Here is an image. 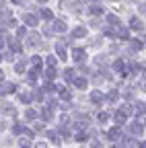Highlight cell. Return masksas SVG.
I'll list each match as a JSON object with an SVG mask.
<instances>
[{
	"label": "cell",
	"instance_id": "obj_9",
	"mask_svg": "<svg viewBox=\"0 0 146 148\" xmlns=\"http://www.w3.org/2000/svg\"><path fill=\"white\" fill-rule=\"evenodd\" d=\"M117 97H119V95H117V90H109V92H107V101H109V103H115Z\"/></svg>",
	"mask_w": 146,
	"mask_h": 148
},
{
	"label": "cell",
	"instance_id": "obj_16",
	"mask_svg": "<svg viewBox=\"0 0 146 148\" xmlns=\"http://www.w3.org/2000/svg\"><path fill=\"white\" fill-rule=\"evenodd\" d=\"M72 72H74L72 68H66V70H64V78H66V80H74V76H72Z\"/></svg>",
	"mask_w": 146,
	"mask_h": 148
},
{
	"label": "cell",
	"instance_id": "obj_32",
	"mask_svg": "<svg viewBox=\"0 0 146 148\" xmlns=\"http://www.w3.org/2000/svg\"><path fill=\"white\" fill-rule=\"evenodd\" d=\"M21 101L29 103V101H31V95H29V92H23V95H21Z\"/></svg>",
	"mask_w": 146,
	"mask_h": 148
},
{
	"label": "cell",
	"instance_id": "obj_23",
	"mask_svg": "<svg viewBox=\"0 0 146 148\" xmlns=\"http://www.w3.org/2000/svg\"><path fill=\"white\" fill-rule=\"evenodd\" d=\"M25 117H27V119H35V117H37V113H35L33 109H27V113H25Z\"/></svg>",
	"mask_w": 146,
	"mask_h": 148
},
{
	"label": "cell",
	"instance_id": "obj_14",
	"mask_svg": "<svg viewBox=\"0 0 146 148\" xmlns=\"http://www.w3.org/2000/svg\"><path fill=\"white\" fill-rule=\"evenodd\" d=\"M74 121H78V127H84V125H86V123H88V119H86V117H84V115H78V117H76V119H74Z\"/></svg>",
	"mask_w": 146,
	"mask_h": 148
},
{
	"label": "cell",
	"instance_id": "obj_1",
	"mask_svg": "<svg viewBox=\"0 0 146 148\" xmlns=\"http://www.w3.org/2000/svg\"><path fill=\"white\" fill-rule=\"evenodd\" d=\"M12 90H14L12 82H2L0 80V95H6V92H12Z\"/></svg>",
	"mask_w": 146,
	"mask_h": 148
},
{
	"label": "cell",
	"instance_id": "obj_6",
	"mask_svg": "<svg viewBox=\"0 0 146 148\" xmlns=\"http://www.w3.org/2000/svg\"><path fill=\"white\" fill-rule=\"evenodd\" d=\"M25 23H27L29 27H35V25H37V18H35L33 14H27V12H25Z\"/></svg>",
	"mask_w": 146,
	"mask_h": 148
},
{
	"label": "cell",
	"instance_id": "obj_13",
	"mask_svg": "<svg viewBox=\"0 0 146 148\" xmlns=\"http://www.w3.org/2000/svg\"><path fill=\"white\" fill-rule=\"evenodd\" d=\"M45 78H47V80H53V78H56V70H53V68H47V70H45Z\"/></svg>",
	"mask_w": 146,
	"mask_h": 148
},
{
	"label": "cell",
	"instance_id": "obj_29",
	"mask_svg": "<svg viewBox=\"0 0 146 148\" xmlns=\"http://www.w3.org/2000/svg\"><path fill=\"white\" fill-rule=\"evenodd\" d=\"M113 70H123V60H117L113 64Z\"/></svg>",
	"mask_w": 146,
	"mask_h": 148
},
{
	"label": "cell",
	"instance_id": "obj_42",
	"mask_svg": "<svg viewBox=\"0 0 146 148\" xmlns=\"http://www.w3.org/2000/svg\"><path fill=\"white\" fill-rule=\"evenodd\" d=\"M23 148H29V146H23Z\"/></svg>",
	"mask_w": 146,
	"mask_h": 148
},
{
	"label": "cell",
	"instance_id": "obj_18",
	"mask_svg": "<svg viewBox=\"0 0 146 148\" xmlns=\"http://www.w3.org/2000/svg\"><path fill=\"white\" fill-rule=\"evenodd\" d=\"M41 117H43V119H51V109H49V107H45V109L41 111Z\"/></svg>",
	"mask_w": 146,
	"mask_h": 148
},
{
	"label": "cell",
	"instance_id": "obj_24",
	"mask_svg": "<svg viewBox=\"0 0 146 148\" xmlns=\"http://www.w3.org/2000/svg\"><path fill=\"white\" fill-rule=\"evenodd\" d=\"M58 88H60V95H62L64 99H70V90H66L64 86H58Z\"/></svg>",
	"mask_w": 146,
	"mask_h": 148
},
{
	"label": "cell",
	"instance_id": "obj_3",
	"mask_svg": "<svg viewBox=\"0 0 146 148\" xmlns=\"http://www.w3.org/2000/svg\"><path fill=\"white\" fill-rule=\"evenodd\" d=\"M72 58H74L76 62H82L84 60V49H74L72 51Z\"/></svg>",
	"mask_w": 146,
	"mask_h": 148
},
{
	"label": "cell",
	"instance_id": "obj_8",
	"mask_svg": "<svg viewBox=\"0 0 146 148\" xmlns=\"http://www.w3.org/2000/svg\"><path fill=\"white\" fill-rule=\"evenodd\" d=\"M107 21H109V25H111V27H119V18H117L115 14H109Z\"/></svg>",
	"mask_w": 146,
	"mask_h": 148
},
{
	"label": "cell",
	"instance_id": "obj_27",
	"mask_svg": "<svg viewBox=\"0 0 146 148\" xmlns=\"http://www.w3.org/2000/svg\"><path fill=\"white\" fill-rule=\"evenodd\" d=\"M144 47V41H132V49H142Z\"/></svg>",
	"mask_w": 146,
	"mask_h": 148
},
{
	"label": "cell",
	"instance_id": "obj_17",
	"mask_svg": "<svg viewBox=\"0 0 146 148\" xmlns=\"http://www.w3.org/2000/svg\"><path fill=\"white\" fill-rule=\"evenodd\" d=\"M74 86L84 88V86H86V80H84V78H74Z\"/></svg>",
	"mask_w": 146,
	"mask_h": 148
},
{
	"label": "cell",
	"instance_id": "obj_20",
	"mask_svg": "<svg viewBox=\"0 0 146 148\" xmlns=\"http://www.w3.org/2000/svg\"><path fill=\"white\" fill-rule=\"evenodd\" d=\"M115 119H117V123H123V121H125V113H123L121 109L117 111V115H115Z\"/></svg>",
	"mask_w": 146,
	"mask_h": 148
},
{
	"label": "cell",
	"instance_id": "obj_11",
	"mask_svg": "<svg viewBox=\"0 0 146 148\" xmlns=\"http://www.w3.org/2000/svg\"><path fill=\"white\" fill-rule=\"evenodd\" d=\"M117 35H119V39H127V37H130L127 29H123V27H117Z\"/></svg>",
	"mask_w": 146,
	"mask_h": 148
},
{
	"label": "cell",
	"instance_id": "obj_21",
	"mask_svg": "<svg viewBox=\"0 0 146 148\" xmlns=\"http://www.w3.org/2000/svg\"><path fill=\"white\" fill-rule=\"evenodd\" d=\"M58 56H60V60H66V49L58 43Z\"/></svg>",
	"mask_w": 146,
	"mask_h": 148
},
{
	"label": "cell",
	"instance_id": "obj_31",
	"mask_svg": "<svg viewBox=\"0 0 146 148\" xmlns=\"http://www.w3.org/2000/svg\"><path fill=\"white\" fill-rule=\"evenodd\" d=\"M76 140H78V142H84V140H86V134H84V132H78V134H76Z\"/></svg>",
	"mask_w": 146,
	"mask_h": 148
},
{
	"label": "cell",
	"instance_id": "obj_36",
	"mask_svg": "<svg viewBox=\"0 0 146 148\" xmlns=\"http://www.w3.org/2000/svg\"><path fill=\"white\" fill-rule=\"evenodd\" d=\"M43 88L49 92V90H53V84H51V82H45V84H43Z\"/></svg>",
	"mask_w": 146,
	"mask_h": 148
},
{
	"label": "cell",
	"instance_id": "obj_37",
	"mask_svg": "<svg viewBox=\"0 0 146 148\" xmlns=\"http://www.w3.org/2000/svg\"><path fill=\"white\" fill-rule=\"evenodd\" d=\"M35 148H47V146H45L43 142H39V144H37V146H35Z\"/></svg>",
	"mask_w": 146,
	"mask_h": 148
},
{
	"label": "cell",
	"instance_id": "obj_19",
	"mask_svg": "<svg viewBox=\"0 0 146 148\" xmlns=\"http://www.w3.org/2000/svg\"><path fill=\"white\" fill-rule=\"evenodd\" d=\"M90 12H93V14H101V12H103L101 4H93V6H90Z\"/></svg>",
	"mask_w": 146,
	"mask_h": 148
},
{
	"label": "cell",
	"instance_id": "obj_41",
	"mask_svg": "<svg viewBox=\"0 0 146 148\" xmlns=\"http://www.w3.org/2000/svg\"><path fill=\"white\" fill-rule=\"evenodd\" d=\"M41 2H47V0H41Z\"/></svg>",
	"mask_w": 146,
	"mask_h": 148
},
{
	"label": "cell",
	"instance_id": "obj_33",
	"mask_svg": "<svg viewBox=\"0 0 146 148\" xmlns=\"http://www.w3.org/2000/svg\"><path fill=\"white\" fill-rule=\"evenodd\" d=\"M56 62H58V60H56V58H51V56L47 58V64H49V68H53V66H56Z\"/></svg>",
	"mask_w": 146,
	"mask_h": 148
},
{
	"label": "cell",
	"instance_id": "obj_38",
	"mask_svg": "<svg viewBox=\"0 0 146 148\" xmlns=\"http://www.w3.org/2000/svg\"><path fill=\"white\" fill-rule=\"evenodd\" d=\"M2 43H4V41H2V37H0V47H2Z\"/></svg>",
	"mask_w": 146,
	"mask_h": 148
},
{
	"label": "cell",
	"instance_id": "obj_40",
	"mask_svg": "<svg viewBox=\"0 0 146 148\" xmlns=\"http://www.w3.org/2000/svg\"><path fill=\"white\" fill-rule=\"evenodd\" d=\"M0 80H2V70H0Z\"/></svg>",
	"mask_w": 146,
	"mask_h": 148
},
{
	"label": "cell",
	"instance_id": "obj_28",
	"mask_svg": "<svg viewBox=\"0 0 146 148\" xmlns=\"http://www.w3.org/2000/svg\"><path fill=\"white\" fill-rule=\"evenodd\" d=\"M14 70L19 72V74H23V70H25V62H19V64L14 66Z\"/></svg>",
	"mask_w": 146,
	"mask_h": 148
},
{
	"label": "cell",
	"instance_id": "obj_22",
	"mask_svg": "<svg viewBox=\"0 0 146 148\" xmlns=\"http://www.w3.org/2000/svg\"><path fill=\"white\" fill-rule=\"evenodd\" d=\"M97 119H99L101 123H105V121L109 119V113H105V111H103V113H99V115H97Z\"/></svg>",
	"mask_w": 146,
	"mask_h": 148
},
{
	"label": "cell",
	"instance_id": "obj_2",
	"mask_svg": "<svg viewBox=\"0 0 146 148\" xmlns=\"http://www.w3.org/2000/svg\"><path fill=\"white\" fill-rule=\"evenodd\" d=\"M27 43H29V45H39V35H37V33H29Z\"/></svg>",
	"mask_w": 146,
	"mask_h": 148
},
{
	"label": "cell",
	"instance_id": "obj_34",
	"mask_svg": "<svg viewBox=\"0 0 146 148\" xmlns=\"http://www.w3.org/2000/svg\"><path fill=\"white\" fill-rule=\"evenodd\" d=\"M21 130H23V127H21L19 123H14V127H12V132H14V134H21Z\"/></svg>",
	"mask_w": 146,
	"mask_h": 148
},
{
	"label": "cell",
	"instance_id": "obj_15",
	"mask_svg": "<svg viewBox=\"0 0 146 148\" xmlns=\"http://www.w3.org/2000/svg\"><path fill=\"white\" fill-rule=\"evenodd\" d=\"M132 132L142 134V132H144V125H142V123H132Z\"/></svg>",
	"mask_w": 146,
	"mask_h": 148
},
{
	"label": "cell",
	"instance_id": "obj_5",
	"mask_svg": "<svg viewBox=\"0 0 146 148\" xmlns=\"http://www.w3.org/2000/svg\"><path fill=\"white\" fill-rule=\"evenodd\" d=\"M8 45H10V53H21V43H19V41H14V39H12Z\"/></svg>",
	"mask_w": 146,
	"mask_h": 148
},
{
	"label": "cell",
	"instance_id": "obj_10",
	"mask_svg": "<svg viewBox=\"0 0 146 148\" xmlns=\"http://www.w3.org/2000/svg\"><path fill=\"white\" fill-rule=\"evenodd\" d=\"M72 35H74V37H84L86 35V29L84 27H76L74 31H72Z\"/></svg>",
	"mask_w": 146,
	"mask_h": 148
},
{
	"label": "cell",
	"instance_id": "obj_12",
	"mask_svg": "<svg viewBox=\"0 0 146 148\" xmlns=\"http://www.w3.org/2000/svg\"><path fill=\"white\" fill-rule=\"evenodd\" d=\"M53 29H56V31H66V23L64 21H56V23H53Z\"/></svg>",
	"mask_w": 146,
	"mask_h": 148
},
{
	"label": "cell",
	"instance_id": "obj_4",
	"mask_svg": "<svg viewBox=\"0 0 146 148\" xmlns=\"http://www.w3.org/2000/svg\"><path fill=\"white\" fill-rule=\"evenodd\" d=\"M90 101H93L95 105H99V103L103 101V95H101L99 90H93V95H90Z\"/></svg>",
	"mask_w": 146,
	"mask_h": 148
},
{
	"label": "cell",
	"instance_id": "obj_43",
	"mask_svg": "<svg viewBox=\"0 0 146 148\" xmlns=\"http://www.w3.org/2000/svg\"><path fill=\"white\" fill-rule=\"evenodd\" d=\"M0 60H2V56H0Z\"/></svg>",
	"mask_w": 146,
	"mask_h": 148
},
{
	"label": "cell",
	"instance_id": "obj_35",
	"mask_svg": "<svg viewBox=\"0 0 146 148\" xmlns=\"http://www.w3.org/2000/svg\"><path fill=\"white\" fill-rule=\"evenodd\" d=\"M16 33H19V37H25V33H27V29H25V27H19V31H16Z\"/></svg>",
	"mask_w": 146,
	"mask_h": 148
},
{
	"label": "cell",
	"instance_id": "obj_26",
	"mask_svg": "<svg viewBox=\"0 0 146 148\" xmlns=\"http://www.w3.org/2000/svg\"><path fill=\"white\" fill-rule=\"evenodd\" d=\"M41 16L45 18V21H51V12H49L47 8H43V10H41Z\"/></svg>",
	"mask_w": 146,
	"mask_h": 148
},
{
	"label": "cell",
	"instance_id": "obj_7",
	"mask_svg": "<svg viewBox=\"0 0 146 148\" xmlns=\"http://www.w3.org/2000/svg\"><path fill=\"white\" fill-rule=\"evenodd\" d=\"M119 134H121V132H119V127H113V130H109V134H107V136H109V140H117Z\"/></svg>",
	"mask_w": 146,
	"mask_h": 148
},
{
	"label": "cell",
	"instance_id": "obj_25",
	"mask_svg": "<svg viewBox=\"0 0 146 148\" xmlns=\"http://www.w3.org/2000/svg\"><path fill=\"white\" fill-rule=\"evenodd\" d=\"M132 29H142V23H140V18H132Z\"/></svg>",
	"mask_w": 146,
	"mask_h": 148
},
{
	"label": "cell",
	"instance_id": "obj_30",
	"mask_svg": "<svg viewBox=\"0 0 146 148\" xmlns=\"http://www.w3.org/2000/svg\"><path fill=\"white\" fill-rule=\"evenodd\" d=\"M47 138H49L51 142H58V134H56V132H47Z\"/></svg>",
	"mask_w": 146,
	"mask_h": 148
},
{
	"label": "cell",
	"instance_id": "obj_39",
	"mask_svg": "<svg viewBox=\"0 0 146 148\" xmlns=\"http://www.w3.org/2000/svg\"><path fill=\"white\" fill-rule=\"evenodd\" d=\"M12 2H16V4H19V2H21V0H12Z\"/></svg>",
	"mask_w": 146,
	"mask_h": 148
}]
</instances>
